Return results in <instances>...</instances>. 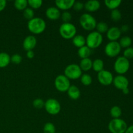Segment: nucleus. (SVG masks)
Listing matches in <instances>:
<instances>
[{
    "label": "nucleus",
    "instance_id": "1",
    "mask_svg": "<svg viewBox=\"0 0 133 133\" xmlns=\"http://www.w3.org/2000/svg\"><path fill=\"white\" fill-rule=\"evenodd\" d=\"M27 28L30 32L35 35L41 34L46 28V23L44 19L39 17H34L29 20L27 23Z\"/></svg>",
    "mask_w": 133,
    "mask_h": 133
},
{
    "label": "nucleus",
    "instance_id": "2",
    "mask_svg": "<svg viewBox=\"0 0 133 133\" xmlns=\"http://www.w3.org/2000/svg\"><path fill=\"white\" fill-rule=\"evenodd\" d=\"M103 36L97 31H92L86 38V44L90 49H96L103 42Z\"/></svg>",
    "mask_w": 133,
    "mask_h": 133
},
{
    "label": "nucleus",
    "instance_id": "3",
    "mask_svg": "<svg viewBox=\"0 0 133 133\" xmlns=\"http://www.w3.org/2000/svg\"><path fill=\"white\" fill-rule=\"evenodd\" d=\"M59 33L63 38L71 39L76 35L77 28L73 23H63L59 27Z\"/></svg>",
    "mask_w": 133,
    "mask_h": 133
},
{
    "label": "nucleus",
    "instance_id": "4",
    "mask_svg": "<svg viewBox=\"0 0 133 133\" xmlns=\"http://www.w3.org/2000/svg\"><path fill=\"white\" fill-rule=\"evenodd\" d=\"M109 129L111 133H125L127 129V124L120 118L112 119L109 123Z\"/></svg>",
    "mask_w": 133,
    "mask_h": 133
},
{
    "label": "nucleus",
    "instance_id": "5",
    "mask_svg": "<svg viewBox=\"0 0 133 133\" xmlns=\"http://www.w3.org/2000/svg\"><path fill=\"white\" fill-rule=\"evenodd\" d=\"M79 23L81 27L87 31H92L94 29L97 25L96 18L88 13H84L79 19Z\"/></svg>",
    "mask_w": 133,
    "mask_h": 133
},
{
    "label": "nucleus",
    "instance_id": "6",
    "mask_svg": "<svg viewBox=\"0 0 133 133\" xmlns=\"http://www.w3.org/2000/svg\"><path fill=\"white\" fill-rule=\"evenodd\" d=\"M129 67V61L124 57H118L114 64V70L119 75H123L127 72Z\"/></svg>",
    "mask_w": 133,
    "mask_h": 133
},
{
    "label": "nucleus",
    "instance_id": "7",
    "mask_svg": "<svg viewBox=\"0 0 133 133\" xmlns=\"http://www.w3.org/2000/svg\"><path fill=\"white\" fill-rule=\"evenodd\" d=\"M64 75L69 79L75 80L81 77L82 70L79 65L76 64H71L65 68Z\"/></svg>",
    "mask_w": 133,
    "mask_h": 133
},
{
    "label": "nucleus",
    "instance_id": "8",
    "mask_svg": "<svg viewBox=\"0 0 133 133\" xmlns=\"http://www.w3.org/2000/svg\"><path fill=\"white\" fill-rule=\"evenodd\" d=\"M45 110L51 115H57L61 112V106L57 99L53 98L48 99L44 105Z\"/></svg>",
    "mask_w": 133,
    "mask_h": 133
},
{
    "label": "nucleus",
    "instance_id": "9",
    "mask_svg": "<svg viewBox=\"0 0 133 133\" xmlns=\"http://www.w3.org/2000/svg\"><path fill=\"white\" fill-rule=\"evenodd\" d=\"M55 87L58 91L64 92L68 91L70 85V79L64 75H59L55 79Z\"/></svg>",
    "mask_w": 133,
    "mask_h": 133
},
{
    "label": "nucleus",
    "instance_id": "10",
    "mask_svg": "<svg viewBox=\"0 0 133 133\" xmlns=\"http://www.w3.org/2000/svg\"><path fill=\"white\" fill-rule=\"evenodd\" d=\"M121 49L122 48L118 42L110 41L105 45V53L109 57H114L119 54Z\"/></svg>",
    "mask_w": 133,
    "mask_h": 133
},
{
    "label": "nucleus",
    "instance_id": "11",
    "mask_svg": "<svg viewBox=\"0 0 133 133\" xmlns=\"http://www.w3.org/2000/svg\"><path fill=\"white\" fill-rule=\"evenodd\" d=\"M97 79L101 84L104 86H109L113 83L114 77L110 71L103 70L97 74Z\"/></svg>",
    "mask_w": 133,
    "mask_h": 133
},
{
    "label": "nucleus",
    "instance_id": "12",
    "mask_svg": "<svg viewBox=\"0 0 133 133\" xmlns=\"http://www.w3.org/2000/svg\"><path fill=\"white\" fill-rule=\"evenodd\" d=\"M113 84L116 88L122 90L125 88H128L129 80L123 75H118L113 79Z\"/></svg>",
    "mask_w": 133,
    "mask_h": 133
},
{
    "label": "nucleus",
    "instance_id": "13",
    "mask_svg": "<svg viewBox=\"0 0 133 133\" xmlns=\"http://www.w3.org/2000/svg\"><path fill=\"white\" fill-rule=\"evenodd\" d=\"M37 44V40L36 37L32 35H29L26 36L23 42V49L26 51L32 50L34 48L36 47Z\"/></svg>",
    "mask_w": 133,
    "mask_h": 133
},
{
    "label": "nucleus",
    "instance_id": "14",
    "mask_svg": "<svg viewBox=\"0 0 133 133\" xmlns=\"http://www.w3.org/2000/svg\"><path fill=\"white\" fill-rule=\"evenodd\" d=\"M122 35V31L120 29L117 27H112L109 29L107 32V36L110 41H116Z\"/></svg>",
    "mask_w": 133,
    "mask_h": 133
},
{
    "label": "nucleus",
    "instance_id": "15",
    "mask_svg": "<svg viewBox=\"0 0 133 133\" xmlns=\"http://www.w3.org/2000/svg\"><path fill=\"white\" fill-rule=\"evenodd\" d=\"M45 15L49 19L55 20L61 17V14L59 9L55 6H50L45 11Z\"/></svg>",
    "mask_w": 133,
    "mask_h": 133
},
{
    "label": "nucleus",
    "instance_id": "16",
    "mask_svg": "<svg viewBox=\"0 0 133 133\" xmlns=\"http://www.w3.org/2000/svg\"><path fill=\"white\" fill-rule=\"evenodd\" d=\"M101 4L100 2L97 0H89L87 1L84 4V7L87 11L91 12H96L100 8Z\"/></svg>",
    "mask_w": 133,
    "mask_h": 133
},
{
    "label": "nucleus",
    "instance_id": "17",
    "mask_svg": "<svg viewBox=\"0 0 133 133\" xmlns=\"http://www.w3.org/2000/svg\"><path fill=\"white\" fill-rule=\"evenodd\" d=\"M75 0H56L55 4L58 9L68 10L73 7Z\"/></svg>",
    "mask_w": 133,
    "mask_h": 133
},
{
    "label": "nucleus",
    "instance_id": "18",
    "mask_svg": "<svg viewBox=\"0 0 133 133\" xmlns=\"http://www.w3.org/2000/svg\"><path fill=\"white\" fill-rule=\"evenodd\" d=\"M67 92L70 98L73 100L78 99L81 96L80 90H79V88L75 85L70 86Z\"/></svg>",
    "mask_w": 133,
    "mask_h": 133
},
{
    "label": "nucleus",
    "instance_id": "19",
    "mask_svg": "<svg viewBox=\"0 0 133 133\" xmlns=\"http://www.w3.org/2000/svg\"><path fill=\"white\" fill-rule=\"evenodd\" d=\"M72 42L75 47L80 48L86 44V38L84 36L81 35H76L72 38Z\"/></svg>",
    "mask_w": 133,
    "mask_h": 133
},
{
    "label": "nucleus",
    "instance_id": "20",
    "mask_svg": "<svg viewBox=\"0 0 133 133\" xmlns=\"http://www.w3.org/2000/svg\"><path fill=\"white\" fill-rule=\"evenodd\" d=\"M92 61L90 58H83L80 61V64L79 65L82 71H88L92 68Z\"/></svg>",
    "mask_w": 133,
    "mask_h": 133
},
{
    "label": "nucleus",
    "instance_id": "21",
    "mask_svg": "<svg viewBox=\"0 0 133 133\" xmlns=\"http://www.w3.org/2000/svg\"><path fill=\"white\" fill-rule=\"evenodd\" d=\"M10 62V56L5 52L0 53V68H5Z\"/></svg>",
    "mask_w": 133,
    "mask_h": 133
},
{
    "label": "nucleus",
    "instance_id": "22",
    "mask_svg": "<svg viewBox=\"0 0 133 133\" xmlns=\"http://www.w3.org/2000/svg\"><path fill=\"white\" fill-rule=\"evenodd\" d=\"M91 55V49H90L87 45L79 48L78 50V55L81 59L89 58Z\"/></svg>",
    "mask_w": 133,
    "mask_h": 133
},
{
    "label": "nucleus",
    "instance_id": "23",
    "mask_svg": "<svg viewBox=\"0 0 133 133\" xmlns=\"http://www.w3.org/2000/svg\"><path fill=\"white\" fill-rule=\"evenodd\" d=\"M104 68V62L103 60L100 58H97L94 60L92 62V68L96 72L99 73L102 71Z\"/></svg>",
    "mask_w": 133,
    "mask_h": 133
},
{
    "label": "nucleus",
    "instance_id": "24",
    "mask_svg": "<svg viewBox=\"0 0 133 133\" xmlns=\"http://www.w3.org/2000/svg\"><path fill=\"white\" fill-rule=\"evenodd\" d=\"M122 3L121 0H105V4L109 9H116Z\"/></svg>",
    "mask_w": 133,
    "mask_h": 133
},
{
    "label": "nucleus",
    "instance_id": "25",
    "mask_svg": "<svg viewBox=\"0 0 133 133\" xmlns=\"http://www.w3.org/2000/svg\"><path fill=\"white\" fill-rule=\"evenodd\" d=\"M96 28L97 32L100 34L107 32L109 29L108 24L105 22H99V23H97Z\"/></svg>",
    "mask_w": 133,
    "mask_h": 133
},
{
    "label": "nucleus",
    "instance_id": "26",
    "mask_svg": "<svg viewBox=\"0 0 133 133\" xmlns=\"http://www.w3.org/2000/svg\"><path fill=\"white\" fill-rule=\"evenodd\" d=\"M121 48H129L131 45L132 44V39L129 36H123L120 39L119 42Z\"/></svg>",
    "mask_w": 133,
    "mask_h": 133
},
{
    "label": "nucleus",
    "instance_id": "27",
    "mask_svg": "<svg viewBox=\"0 0 133 133\" xmlns=\"http://www.w3.org/2000/svg\"><path fill=\"white\" fill-rule=\"evenodd\" d=\"M28 2L27 0H16L14 3V6L19 10H23L27 8Z\"/></svg>",
    "mask_w": 133,
    "mask_h": 133
},
{
    "label": "nucleus",
    "instance_id": "28",
    "mask_svg": "<svg viewBox=\"0 0 133 133\" xmlns=\"http://www.w3.org/2000/svg\"><path fill=\"white\" fill-rule=\"evenodd\" d=\"M110 115L112 117L113 119L115 118H119V117L122 116V109L118 106H114L110 109Z\"/></svg>",
    "mask_w": 133,
    "mask_h": 133
},
{
    "label": "nucleus",
    "instance_id": "29",
    "mask_svg": "<svg viewBox=\"0 0 133 133\" xmlns=\"http://www.w3.org/2000/svg\"><path fill=\"white\" fill-rule=\"evenodd\" d=\"M44 133H56V128L54 124L51 122L45 123L43 128Z\"/></svg>",
    "mask_w": 133,
    "mask_h": 133
},
{
    "label": "nucleus",
    "instance_id": "30",
    "mask_svg": "<svg viewBox=\"0 0 133 133\" xmlns=\"http://www.w3.org/2000/svg\"><path fill=\"white\" fill-rule=\"evenodd\" d=\"M81 81L82 84L85 86H89L92 84V78L89 74H83L81 77Z\"/></svg>",
    "mask_w": 133,
    "mask_h": 133
},
{
    "label": "nucleus",
    "instance_id": "31",
    "mask_svg": "<svg viewBox=\"0 0 133 133\" xmlns=\"http://www.w3.org/2000/svg\"><path fill=\"white\" fill-rule=\"evenodd\" d=\"M110 17L113 21L118 22L122 18V13L118 9H114V10H112L111 12H110Z\"/></svg>",
    "mask_w": 133,
    "mask_h": 133
},
{
    "label": "nucleus",
    "instance_id": "32",
    "mask_svg": "<svg viewBox=\"0 0 133 133\" xmlns=\"http://www.w3.org/2000/svg\"><path fill=\"white\" fill-rule=\"evenodd\" d=\"M23 14L25 18H26L28 20H30L34 18L35 12H34L33 9H31V8H26L25 10H23Z\"/></svg>",
    "mask_w": 133,
    "mask_h": 133
},
{
    "label": "nucleus",
    "instance_id": "33",
    "mask_svg": "<svg viewBox=\"0 0 133 133\" xmlns=\"http://www.w3.org/2000/svg\"><path fill=\"white\" fill-rule=\"evenodd\" d=\"M28 5L31 6V9H38L42 5L43 1L42 0H28Z\"/></svg>",
    "mask_w": 133,
    "mask_h": 133
},
{
    "label": "nucleus",
    "instance_id": "34",
    "mask_svg": "<svg viewBox=\"0 0 133 133\" xmlns=\"http://www.w3.org/2000/svg\"><path fill=\"white\" fill-rule=\"evenodd\" d=\"M44 105H45V102L44 101V100L40 98L35 99L32 102L33 107L37 109H42L43 107H44Z\"/></svg>",
    "mask_w": 133,
    "mask_h": 133
},
{
    "label": "nucleus",
    "instance_id": "35",
    "mask_svg": "<svg viewBox=\"0 0 133 133\" xmlns=\"http://www.w3.org/2000/svg\"><path fill=\"white\" fill-rule=\"evenodd\" d=\"M61 18H62L64 23H69L72 18V15L70 12L65 10L61 14Z\"/></svg>",
    "mask_w": 133,
    "mask_h": 133
},
{
    "label": "nucleus",
    "instance_id": "36",
    "mask_svg": "<svg viewBox=\"0 0 133 133\" xmlns=\"http://www.w3.org/2000/svg\"><path fill=\"white\" fill-rule=\"evenodd\" d=\"M22 57L19 54H14L12 57H10V62L15 64H19L22 62Z\"/></svg>",
    "mask_w": 133,
    "mask_h": 133
},
{
    "label": "nucleus",
    "instance_id": "37",
    "mask_svg": "<svg viewBox=\"0 0 133 133\" xmlns=\"http://www.w3.org/2000/svg\"><path fill=\"white\" fill-rule=\"evenodd\" d=\"M123 57H125L127 59H129V58H133V48L129 47V48H127L125 49L124 52H123Z\"/></svg>",
    "mask_w": 133,
    "mask_h": 133
},
{
    "label": "nucleus",
    "instance_id": "38",
    "mask_svg": "<svg viewBox=\"0 0 133 133\" xmlns=\"http://www.w3.org/2000/svg\"><path fill=\"white\" fill-rule=\"evenodd\" d=\"M73 7L76 11H80L84 8V3L81 1H75Z\"/></svg>",
    "mask_w": 133,
    "mask_h": 133
},
{
    "label": "nucleus",
    "instance_id": "39",
    "mask_svg": "<svg viewBox=\"0 0 133 133\" xmlns=\"http://www.w3.org/2000/svg\"><path fill=\"white\" fill-rule=\"evenodd\" d=\"M6 6V1L5 0H0V12L3 11Z\"/></svg>",
    "mask_w": 133,
    "mask_h": 133
},
{
    "label": "nucleus",
    "instance_id": "40",
    "mask_svg": "<svg viewBox=\"0 0 133 133\" xmlns=\"http://www.w3.org/2000/svg\"><path fill=\"white\" fill-rule=\"evenodd\" d=\"M27 57L28 58H33L35 57V53L32 50H30V51H27Z\"/></svg>",
    "mask_w": 133,
    "mask_h": 133
},
{
    "label": "nucleus",
    "instance_id": "41",
    "mask_svg": "<svg viewBox=\"0 0 133 133\" xmlns=\"http://www.w3.org/2000/svg\"><path fill=\"white\" fill-rule=\"evenodd\" d=\"M129 27L128 25H123L120 29L122 32H127L129 31Z\"/></svg>",
    "mask_w": 133,
    "mask_h": 133
},
{
    "label": "nucleus",
    "instance_id": "42",
    "mask_svg": "<svg viewBox=\"0 0 133 133\" xmlns=\"http://www.w3.org/2000/svg\"><path fill=\"white\" fill-rule=\"evenodd\" d=\"M125 133H133V125L129 127Z\"/></svg>",
    "mask_w": 133,
    "mask_h": 133
},
{
    "label": "nucleus",
    "instance_id": "43",
    "mask_svg": "<svg viewBox=\"0 0 133 133\" xmlns=\"http://www.w3.org/2000/svg\"><path fill=\"white\" fill-rule=\"evenodd\" d=\"M122 92H123L124 94H128L129 93V89L128 88H125V89L122 90Z\"/></svg>",
    "mask_w": 133,
    "mask_h": 133
},
{
    "label": "nucleus",
    "instance_id": "44",
    "mask_svg": "<svg viewBox=\"0 0 133 133\" xmlns=\"http://www.w3.org/2000/svg\"><path fill=\"white\" fill-rule=\"evenodd\" d=\"M57 133H61V132H57Z\"/></svg>",
    "mask_w": 133,
    "mask_h": 133
}]
</instances>
